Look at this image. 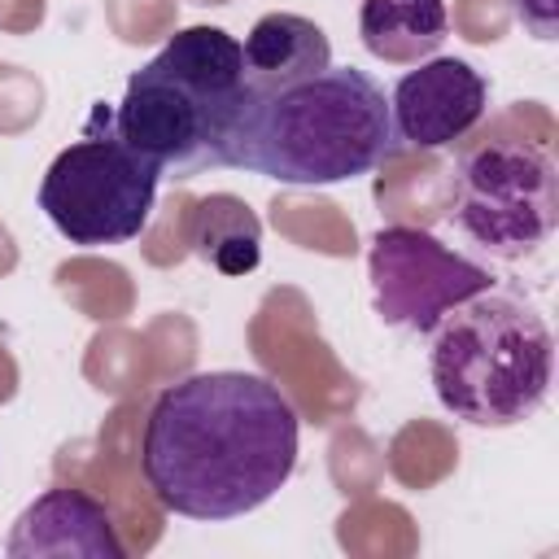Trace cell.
Segmentation results:
<instances>
[{
    "label": "cell",
    "mask_w": 559,
    "mask_h": 559,
    "mask_svg": "<svg viewBox=\"0 0 559 559\" xmlns=\"http://www.w3.org/2000/svg\"><path fill=\"white\" fill-rule=\"evenodd\" d=\"M362 48L393 66L432 57L450 35L445 0H362L358 4Z\"/></svg>",
    "instance_id": "cell-11"
},
{
    "label": "cell",
    "mask_w": 559,
    "mask_h": 559,
    "mask_svg": "<svg viewBox=\"0 0 559 559\" xmlns=\"http://www.w3.org/2000/svg\"><path fill=\"white\" fill-rule=\"evenodd\" d=\"M157 183L162 170L118 135L114 109L100 100L83 135L48 162L39 179V210L57 236L79 249L127 245L148 227Z\"/></svg>",
    "instance_id": "cell-5"
},
{
    "label": "cell",
    "mask_w": 559,
    "mask_h": 559,
    "mask_svg": "<svg viewBox=\"0 0 559 559\" xmlns=\"http://www.w3.org/2000/svg\"><path fill=\"white\" fill-rule=\"evenodd\" d=\"M367 280L371 306L380 323L406 328L415 336H432V328L463 306L467 297L493 288L485 262L441 245L432 231L419 227H380L367 249Z\"/></svg>",
    "instance_id": "cell-7"
},
{
    "label": "cell",
    "mask_w": 559,
    "mask_h": 559,
    "mask_svg": "<svg viewBox=\"0 0 559 559\" xmlns=\"http://www.w3.org/2000/svg\"><path fill=\"white\" fill-rule=\"evenodd\" d=\"M240 105V39L223 26H183L127 79L122 100L114 105V127L162 170V179H192L227 166Z\"/></svg>",
    "instance_id": "cell-3"
},
{
    "label": "cell",
    "mask_w": 559,
    "mask_h": 559,
    "mask_svg": "<svg viewBox=\"0 0 559 559\" xmlns=\"http://www.w3.org/2000/svg\"><path fill=\"white\" fill-rule=\"evenodd\" d=\"M489 109V83L463 57H428L406 70L389 96L393 135L411 148H445L463 140Z\"/></svg>",
    "instance_id": "cell-8"
},
{
    "label": "cell",
    "mask_w": 559,
    "mask_h": 559,
    "mask_svg": "<svg viewBox=\"0 0 559 559\" xmlns=\"http://www.w3.org/2000/svg\"><path fill=\"white\" fill-rule=\"evenodd\" d=\"M240 57H245V92L262 96L328 70L332 44L323 26L301 13H262L245 35Z\"/></svg>",
    "instance_id": "cell-10"
},
{
    "label": "cell",
    "mask_w": 559,
    "mask_h": 559,
    "mask_svg": "<svg viewBox=\"0 0 559 559\" xmlns=\"http://www.w3.org/2000/svg\"><path fill=\"white\" fill-rule=\"evenodd\" d=\"M428 371L454 419L472 428H515L550 397L555 336L524 297L485 288L432 328Z\"/></svg>",
    "instance_id": "cell-4"
},
{
    "label": "cell",
    "mask_w": 559,
    "mask_h": 559,
    "mask_svg": "<svg viewBox=\"0 0 559 559\" xmlns=\"http://www.w3.org/2000/svg\"><path fill=\"white\" fill-rule=\"evenodd\" d=\"M393 148L384 87L354 66H328L262 96L245 92L227 166L293 188H332L371 175Z\"/></svg>",
    "instance_id": "cell-2"
},
{
    "label": "cell",
    "mask_w": 559,
    "mask_h": 559,
    "mask_svg": "<svg viewBox=\"0 0 559 559\" xmlns=\"http://www.w3.org/2000/svg\"><path fill=\"white\" fill-rule=\"evenodd\" d=\"M515 17L537 39H555L559 35V0H515Z\"/></svg>",
    "instance_id": "cell-13"
},
{
    "label": "cell",
    "mask_w": 559,
    "mask_h": 559,
    "mask_svg": "<svg viewBox=\"0 0 559 559\" xmlns=\"http://www.w3.org/2000/svg\"><path fill=\"white\" fill-rule=\"evenodd\" d=\"M297 450L301 419L280 384L253 371H192L157 393L140 467L162 511L240 520L288 485Z\"/></svg>",
    "instance_id": "cell-1"
},
{
    "label": "cell",
    "mask_w": 559,
    "mask_h": 559,
    "mask_svg": "<svg viewBox=\"0 0 559 559\" xmlns=\"http://www.w3.org/2000/svg\"><path fill=\"white\" fill-rule=\"evenodd\" d=\"M192 253L223 275H249L262 262L258 214L231 192L201 197L192 210Z\"/></svg>",
    "instance_id": "cell-12"
},
{
    "label": "cell",
    "mask_w": 559,
    "mask_h": 559,
    "mask_svg": "<svg viewBox=\"0 0 559 559\" xmlns=\"http://www.w3.org/2000/svg\"><path fill=\"white\" fill-rule=\"evenodd\" d=\"M450 223L489 258H533L559 223V175L537 140H485L459 157Z\"/></svg>",
    "instance_id": "cell-6"
},
{
    "label": "cell",
    "mask_w": 559,
    "mask_h": 559,
    "mask_svg": "<svg viewBox=\"0 0 559 559\" xmlns=\"http://www.w3.org/2000/svg\"><path fill=\"white\" fill-rule=\"evenodd\" d=\"M4 555L13 559H122L127 546L114 528V515L100 498L83 489H44L4 537Z\"/></svg>",
    "instance_id": "cell-9"
}]
</instances>
